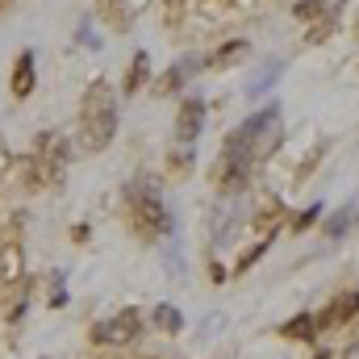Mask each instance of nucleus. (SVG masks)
<instances>
[{
	"mask_svg": "<svg viewBox=\"0 0 359 359\" xmlns=\"http://www.w3.org/2000/svg\"><path fill=\"white\" fill-rule=\"evenodd\" d=\"M276 142H280V109L271 104V109H264L259 117H251V121L230 138V147H226V163H222L226 188H230V192L243 188L247 172H251L264 155H271Z\"/></svg>",
	"mask_w": 359,
	"mask_h": 359,
	"instance_id": "1",
	"label": "nucleus"
},
{
	"mask_svg": "<svg viewBox=\"0 0 359 359\" xmlns=\"http://www.w3.org/2000/svg\"><path fill=\"white\" fill-rule=\"evenodd\" d=\"M117 130V96L104 80H96L84 92V109H80V134H84V147L88 151H104L109 138Z\"/></svg>",
	"mask_w": 359,
	"mask_h": 359,
	"instance_id": "2",
	"label": "nucleus"
},
{
	"mask_svg": "<svg viewBox=\"0 0 359 359\" xmlns=\"http://www.w3.org/2000/svg\"><path fill=\"white\" fill-rule=\"evenodd\" d=\"M130 205H134V217H138V230H142V234H159V230H168L163 201H159V192L147 184V176H138L134 184H130Z\"/></svg>",
	"mask_w": 359,
	"mask_h": 359,
	"instance_id": "3",
	"label": "nucleus"
},
{
	"mask_svg": "<svg viewBox=\"0 0 359 359\" xmlns=\"http://www.w3.org/2000/svg\"><path fill=\"white\" fill-rule=\"evenodd\" d=\"M138 330H142V322H138V313H117V318H109V322H100L96 330H92V339L100 343V347H121V343H130V339H138Z\"/></svg>",
	"mask_w": 359,
	"mask_h": 359,
	"instance_id": "4",
	"label": "nucleus"
},
{
	"mask_svg": "<svg viewBox=\"0 0 359 359\" xmlns=\"http://www.w3.org/2000/svg\"><path fill=\"white\" fill-rule=\"evenodd\" d=\"M201 121H205V104H201V100H188V104L180 109V126H176L180 142H192V138L201 134Z\"/></svg>",
	"mask_w": 359,
	"mask_h": 359,
	"instance_id": "5",
	"label": "nucleus"
},
{
	"mask_svg": "<svg viewBox=\"0 0 359 359\" xmlns=\"http://www.w3.org/2000/svg\"><path fill=\"white\" fill-rule=\"evenodd\" d=\"M351 313H359V292H343L330 309H326V318H322V326H339V322H347Z\"/></svg>",
	"mask_w": 359,
	"mask_h": 359,
	"instance_id": "6",
	"label": "nucleus"
},
{
	"mask_svg": "<svg viewBox=\"0 0 359 359\" xmlns=\"http://www.w3.org/2000/svg\"><path fill=\"white\" fill-rule=\"evenodd\" d=\"M13 92L17 96H29L34 92V55H21L17 67H13Z\"/></svg>",
	"mask_w": 359,
	"mask_h": 359,
	"instance_id": "7",
	"label": "nucleus"
},
{
	"mask_svg": "<svg viewBox=\"0 0 359 359\" xmlns=\"http://www.w3.org/2000/svg\"><path fill=\"white\" fill-rule=\"evenodd\" d=\"M313 330H318V318L313 313H301V318H292V322L280 326V334H288V339H313Z\"/></svg>",
	"mask_w": 359,
	"mask_h": 359,
	"instance_id": "8",
	"label": "nucleus"
},
{
	"mask_svg": "<svg viewBox=\"0 0 359 359\" xmlns=\"http://www.w3.org/2000/svg\"><path fill=\"white\" fill-rule=\"evenodd\" d=\"M243 59H247V42H230L226 50H217V55H213V63H217V67H230V63H243Z\"/></svg>",
	"mask_w": 359,
	"mask_h": 359,
	"instance_id": "9",
	"label": "nucleus"
},
{
	"mask_svg": "<svg viewBox=\"0 0 359 359\" xmlns=\"http://www.w3.org/2000/svg\"><path fill=\"white\" fill-rule=\"evenodd\" d=\"M142 72H147V55H138V59H134V76H130V84H126L130 92L142 84Z\"/></svg>",
	"mask_w": 359,
	"mask_h": 359,
	"instance_id": "10",
	"label": "nucleus"
},
{
	"mask_svg": "<svg viewBox=\"0 0 359 359\" xmlns=\"http://www.w3.org/2000/svg\"><path fill=\"white\" fill-rule=\"evenodd\" d=\"M159 322H163V326H168V330H176V326H180L176 309H172V305H163V309H159Z\"/></svg>",
	"mask_w": 359,
	"mask_h": 359,
	"instance_id": "11",
	"label": "nucleus"
}]
</instances>
